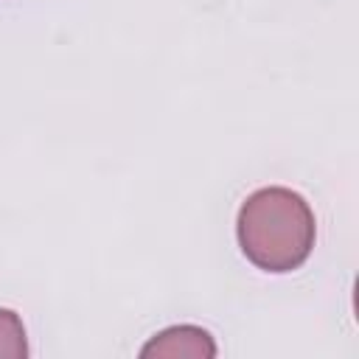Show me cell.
Masks as SVG:
<instances>
[{"mask_svg": "<svg viewBox=\"0 0 359 359\" xmlns=\"http://www.w3.org/2000/svg\"><path fill=\"white\" fill-rule=\"evenodd\" d=\"M238 241L266 272L297 269L314 247V213L289 188H261L238 210Z\"/></svg>", "mask_w": 359, "mask_h": 359, "instance_id": "1", "label": "cell"}, {"mask_svg": "<svg viewBox=\"0 0 359 359\" xmlns=\"http://www.w3.org/2000/svg\"><path fill=\"white\" fill-rule=\"evenodd\" d=\"M143 359H160V356H191V359H210L216 356V345L210 339L208 331L202 328H194V325H177V328H168L163 334H157L143 351H140Z\"/></svg>", "mask_w": 359, "mask_h": 359, "instance_id": "2", "label": "cell"}, {"mask_svg": "<svg viewBox=\"0 0 359 359\" xmlns=\"http://www.w3.org/2000/svg\"><path fill=\"white\" fill-rule=\"evenodd\" d=\"M25 328L20 317L8 309H0V359H25Z\"/></svg>", "mask_w": 359, "mask_h": 359, "instance_id": "3", "label": "cell"}]
</instances>
